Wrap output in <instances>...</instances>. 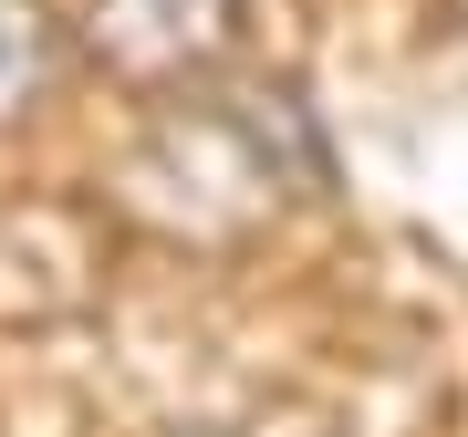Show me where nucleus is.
Instances as JSON below:
<instances>
[{
  "label": "nucleus",
  "instance_id": "nucleus-5",
  "mask_svg": "<svg viewBox=\"0 0 468 437\" xmlns=\"http://www.w3.org/2000/svg\"><path fill=\"white\" fill-rule=\"evenodd\" d=\"M458 21H468V0H458Z\"/></svg>",
  "mask_w": 468,
  "mask_h": 437
},
{
  "label": "nucleus",
  "instance_id": "nucleus-3",
  "mask_svg": "<svg viewBox=\"0 0 468 437\" xmlns=\"http://www.w3.org/2000/svg\"><path fill=\"white\" fill-rule=\"evenodd\" d=\"M104 240L115 218L94 198H0V334H42L104 303Z\"/></svg>",
  "mask_w": 468,
  "mask_h": 437
},
{
  "label": "nucleus",
  "instance_id": "nucleus-1",
  "mask_svg": "<svg viewBox=\"0 0 468 437\" xmlns=\"http://www.w3.org/2000/svg\"><path fill=\"white\" fill-rule=\"evenodd\" d=\"M292 198H323V135L292 84L271 94H177L115 167V208L167 250H250Z\"/></svg>",
  "mask_w": 468,
  "mask_h": 437
},
{
  "label": "nucleus",
  "instance_id": "nucleus-2",
  "mask_svg": "<svg viewBox=\"0 0 468 437\" xmlns=\"http://www.w3.org/2000/svg\"><path fill=\"white\" fill-rule=\"evenodd\" d=\"M73 52L135 104H177L208 94L250 42V0H84L63 21Z\"/></svg>",
  "mask_w": 468,
  "mask_h": 437
},
{
  "label": "nucleus",
  "instance_id": "nucleus-4",
  "mask_svg": "<svg viewBox=\"0 0 468 437\" xmlns=\"http://www.w3.org/2000/svg\"><path fill=\"white\" fill-rule=\"evenodd\" d=\"M73 73V32L52 0H0V125H32Z\"/></svg>",
  "mask_w": 468,
  "mask_h": 437
}]
</instances>
